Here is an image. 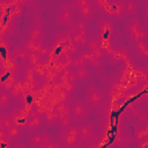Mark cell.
I'll list each match as a JSON object with an SVG mask.
<instances>
[{
  "mask_svg": "<svg viewBox=\"0 0 148 148\" xmlns=\"http://www.w3.org/2000/svg\"><path fill=\"white\" fill-rule=\"evenodd\" d=\"M12 120H13V124L18 126L21 130L25 128L27 126V123L30 118V111H27L25 109H23L22 106L18 108V109H14L10 113H9Z\"/></svg>",
  "mask_w": 148,
  "mask_h": 148,
  "instance_id": "6da1fadb",
  "label": "cell"
},
{
  "mask_svg": "<svg viewBox=\"0 0 148 148\" xmlns=\"http://www.w3.org/2000/svg\"><path fill=\"white\" fill-rule=\"evenodd\" d=\"M128 31H130L132 40H134V42L141 40V39H143L146 37V30L143 28H141V25L136 21V18H132L131 20V22L128 24Z\"/></svg>",
  "mask_w": 148,
  "mask_h": 148,
  "instance_id": "7a4b0ae2",
  "label": "cell"
},
{
  "mask_svg": "<svg viewBox=\"0 0 148 148\" xmlns=\"http://www.w3.org/2000/svg\"><path fill=\"white\" fill-rule=\"evenodd\" d=\"M124 7H125V2L123 0H117V1L110 2L103 9V12L106 15H110V16H114V17L120 18L121 15H123V13H124Z\"/></svg>",
  "mask_w": 148,
  "mask_h": 148,
  "instance_id": "3957f363",
  "label": "cell"
},
{
  "mask_svg": "<svg viewBox=\"0 0 148 148\" xmlns=\"http://www.w3.org/2000/svg\"><path fill=\"white\" fill-rule=\"evenodd\" d=\"M87 102L90 106H92L94 109H97L103 102L102 91L99 89L95 88V87H89L88 94H87Z\"/></svg>",
  "mask_w": 148,
  "mask_h": 148,
  "instance_id": "277c9868",
  "label": "cell"
},
{
  "mask_svg": "<svg viewBox=\"0 0 148 148\" xmlns=\"http://www.w3.org/2000/svg\"><path fill=\"white\" fill-rule=\"evenodd\" d=\"M71 112H72V117L79 121L83 118L87 117L88 112H89V109L87 106L86 103H83L82 101H76L72 106H71Z\"/></svg>",
  "mask_w": 148,
  "mask_h": 148,
  "instance_id": "5b68a950",
  "label": "cell"
},
{
  "mask_svg": "<svg viewBox=\"0 0 148 148\" xmlns=\"http://www.w3.org/2000/svg\"><path fill=\"white\" fill-rule=\"evenodd\" d=\"M0 68L7 71L10 74H16L18 69V62L17 59L12 54H7L5 58L0 59Z\"/></svg>",
  "mask_w": 148,
  "mask_h": 148,
  "instance_id": "8992f818",
  "label": "cell"
},
{
  "mask_svg": "<svg viewBox=\"0 0 148 148\" xmlns=\"http://www.w3.org/2000/svg\"><path fill=\"white\" fill-rule=\"evenodd\" d=\"M53 109L58 112V116H59V119H62V118H69L72 117V112H71V105L68 102L66 101H61V102H58Z\"/></svg>",
  "mask_w": 148,
  "mask_h": 148,
  "instance_id": "52a82bcc",
  "label": "cell"
},
{
  "mask_svg": "<svg viewBox=\"0 0 148 148\" xmlns=\"http://www.w3.org/2000/svg\"><path fill=\"white\" fill-rule=\"evenodd\" d=\"M113 35V25L109 21H103L99 25V38L101 39H111Z\"/></svg>",
  "mask_w": 148,
  "mask_h": 148,
  "instance_id": "ba28073f",
  "label": "cell"
},
{
  "mask_svg": "<svg viewBox=\"0 0 148 148\" xmlns=\"http://www.w3.org/2000/svg\"><path fill=\"white\" fill-rule=\"evenodd\" d=\"M25 91V86H24V82L23 81H16L15 86L8 91L9 92V96L10 98L13 99H20V97L22 96V94Z\"/></svg>",
  "mask_w": 148,
  "mask_h": 148,
  "instance_id": "9c48e42d",
  "label": "cell"
},
{
  "mask_svg": "<svg viewBox=\"0 0 148 148\" xmlns=\"http://www.w3.org/2000/svg\"><path fill=\"white\" fill-rule=\"evenodd\" d=\"M44 117V120L47 125L50 126H53V125H57L58 121H59V116H58V112L53 109V108H50L46 113L43 116Z\"/></svg>",
  "mask_w": 148,
  "mask_h": 148,
  "instance_id": "30bf717a",
  "label": "cell"
},
{
  "mask_svg": "<svg viewBox=\"0 0 148 148\" xmlns=\"http://www.w3.org/2000/svg\"><path fill=\"white\" fill-rule=\"evenodd\" d=\"M42 123H43L42 117H39V116L30 117L29 120H28V123H27L25 130H27L28 132H35V131H37V130L42 126Z\"/></svg>",
  "mask_w": 148,
  "mask_h": 148,
  "instance_id": "8fae6325",
  "label": "cell"
},
{
  "mask_svg": "<svg viewBox=\"0 0 148 148\" xmlns=\"http://www.w3.org/2000/svg\"><path fill=\"white\" fill-rule=\"evenodd\" d=\"M42 46H43L42 42H36V40H32V39H28V40H25V43L23 45V49L28 53H31V52H39Z\"/></svg>",
  "mask_w": 148,
  "mask_h": 148,
  "instance_id": "7c38bea8",
  "label": "cell"
},
{
  "mask_svg": "<svg viewBox=\"0 0 148 148\" xmlns=\"http://www.w3.org/2000/svg\"><path fill=\"white\" fill-rule=\"evenodd\" d=\"M57 21L60 25H72V13L71 12H60L58 13V17Z\"/></svg>",
  "mask_w": 148,
  "mask_h": 148,
  "instance_id": "4fadbf2b",
  "label": "cell"
},
{
  "mask_svg": "<svg viewBox=\"0 0 148 148\" xmlns=\"http://www.w3.org/2000/svg\"><path fill=\"white\" fill-rule=\"evenodd\" d=\"M98 46H99V49H102L103 52L106 53L108 56H111L112 52H113V50H114L111 39H101V38H99V39H98Z\"/></svg>",
  "mask_w": 148,
  "mask_h": 148,
  "instance_id": "5bb4252c",
  "label": "cell"
},
{
  "mask_svg": "<svg viewBox=\"0 0 148 148\" xmlns=\"http://www.w3.org/2000/svg\"><path fill=\"white\" fill-rule=\"evenodd\" d=\"M110 57H111V61L112 62L118 64V62H120V61H123V60H125L127 58V53L123 49H114Z\"/></svg>",
  "mask_w": 148,
  "mask_h": 148,
  "instance_id": "9a60e30c",
  "label": "cell"
},
{
  "mask_svg": "<svg viewBox=\"0 0 148 148\" xmlns=\"http://www.w3.org/2000/svg\"><path fill=\"white\" fill-rule=\"evenodd\" d=\"M16 81H17V76H16V74H9V75L5 79V81L1 83V88H2V90H5V91H9V90L15 86Z\"/></svg>",
  "mask_w": 148,
  "mask_h": 148,
  "instance_id": "2e32d148",
  "label": "cell"
},
{
  "mask_svg": "<svg viewBox=\"0 0 148 148\" xmlns=\"http://www.w3.org/2000/svg\"><path fill=\"white\" fill-rule=\"evenodd\" d=\"M60 141L66 147H73V146H75L77 143L79 136H74V135H69V134L65 133V134L60 135Z\"/></svg>",
  "mask_w": 148,
  "mask_h": 148,
  "instance_id": "e0dca14e",
  "label": "cell"
},
{
  "mask_svg": "<svg viewBox=\"0 0 148 148\" xmlns=\"http://www.w3.org/2000/svg\"><path fill=\"white\" fill-rule=\"evenodd\" d=\"M34 72H35V75L38 76L39 79H44L46 73H47V66H46V62H44L43 60L40 62H38L37 65L34 66Z\"/></svg>",
  "mask_w": 148,
  "mask_h": 148,
  "instance_id": "ac0fdd59",
  "label": "cell"
},
{
  "mask_svg": "<svg viewBox=\"0 0 148 148\" xmlns=\"http://www.w3.org/2000/svg\"><path fill=\"white\" fill-rule=\"evenodd\" d=\"M92 126L91 125H83L81 127H79V138H81V140H87L92 135Z\"/></svg>",
  "mask_w": 148,
  "mask_h": 148,
  "instance_id": "d6986e66",
  "label": "cell"
},
{
  "mask_svg": "<svg viewBox=\"0 0 148 148\" xmlns=\"http://www.w3.org/2000/svg\"><path fill=\"white\" fill-rule=\"evenodd\" d=\"M135 50H136V53H138L139 56H141L142 58H147V57H148L147 44H146V42H145L143 39L135 42Z\"/></svg>",
  "mask_w": 148,
  "mask_h": 148,
  "instance_id": "ffe728a7",
  "label": "cell"
},
{
  "mask_svg": "<svg viewBox=\"0 0 148 148\" xmlns=\"http://www.w3.org/2000/svg\"><path fill=\"white\" fill-rule=\"evenodd\" d=\"M9 105H10V96H9L8 91L2 90L0 92V109L6 110L9 108Z\"/></svg>",
  "mask_w": 148,
  "mask_h": 148,
  "instance_id": "44dd1931",
  "label": "cell"
},
{
  "mask_svg": "<svg viewBox=\"0 0 148 148\" xmlns=\"http://www.w3.org/2000/svg\"><path fill=\"white\" fill-rule=\"evenodd\" d=\"M6 133H7V136L10 140H13V139H16L21 135V128L16 125H12L8 128H6Z\"/></svg>",
  "mask_w": 148,
  "mask_h": 148,
  "instance_id": "7402d4cb",
  "label": "cell"
},
{
  "mask_svg": "<svg viewBox=\"0 0 148 148\" xmlns=\"http://www.w3.org/2000/svg\"><path fill=\"white\" fill-rule=\"evenodd\" d=\"M42 38H43V32H42L40 28L35 27V28L30 29V31H29V39H32V40H36V42H42Z\"/></svg>",
  "mask_w": 148,
  "mask_h": 148,
  "instance_id": "603a6c76",
  "label": "cell"
},
{
  "mask_svg": "<svg viewBox=\"0 0 148 148\" xmlns=\"http://www.w3.org/2000/svg\"><path fill=\"white\" fill-rule=\"evenodd\" d=\"M28 52L23 49V47H15L13 50V56L16 58V59H20L21 61H25L28 59Z\"/></svg>",
  "mask_w": 148,
  "mask_h": 148,
  "instance_id": "cb8c5ba5",
  "label": "cell"
},
{
  "mask_svg": "<svg viewBox=\"0 0 148 148\" xmlns=\"http://www.w3.org/2000/svg\"><path fill=\"white\" fill-rule=\"evenodd\" d=\"M27 60H28V65L34 67L35 65H37L38 62L42 61V57L39 56L38 52H31V53L28 54V59Z\"/></svg>",
  "mask_w": 148,
  "mask_h": 148,
  "instance_id": "d4e9b609",
  "label": "cell"
},
{
  "mask_svg": "<svg viewBox=\"0 0 148 148\" xmlns=\"http://www.w3.org/2000/svg\"><path fill=\"white\" fill-rule=\"evenodd\" d=\"M74 73H75V75H76V79H77V80H81V81L86 80V79L89 76V71L86 68V66H82V67L76 68Z\"/></svg>",
  "mask_w": 148,
  "mask_h": 148,
  "instance_id": "484cf974",
  "label": "cell"
},
{
  "mask_svg": "<svg viewBox=\"0 0 148 148\" xmlns=\"http://www.w3.org/2000/svg\"><path fill=\"white\" fill-rule=\"evenodd\" d=\"M75 30L81 35V36H88V29H87V25L83 21H77L75 24Z\"/></svg>",
  "mask_w": 148,
  "mask_h": 148,
  "instance_id": "4316f807",
  "label": "cell"
},
{
  "mask_svg": "<svg viewBox=\"0 0 148 148\" xmlns=\"http://www.w3.org/2000/svg\"><path fill=\"white\" fill-rule=\"evenodd\" d=\"M124 12H125L127 15H133V14H135V13H136V5L134 3V1L128 0V1L125 3Z\"/></svg>",
  "mask_w": 148,
  "mask_h": 148,
  "instance_id": "83f0119b",
  "label": "cell"
},
{
  "mask_svg": "<svg viewBox=\"0 0 148 148\" xmlns=\"http://www.w3.org/2000/svg\"><path fill=\"white\" fill-rule=\"evenodd\" d=\"M77 9H79L80 15H81L84 20H88V18L91 16V14H92V7H91L90 5L84 6V7H81V8H77Z\"/></svg>",
  "mask_w": 148,
  "mask_h": 148,
  "instance_id": "f1b7e54d",
  "label": "cell"
},
{
  "mask_svg": "<svg viewBox=\"0 0 148 148\" xmlns=\"http://www.w3.org/2000/svg\"><path fill=\"white\" fill-rule=\"evenodd\" d=\"M34 109L36 110V113H37V116H39V117H43V116L46 113V111L50 109V108H49V102H46V103H40V104L36 105Z\"/></svg>",
  "mask_w": 148,
  "mask_h": 148,
  "instance_id": "f546056e",
  "label": "cell"
},
{
  "mask_svg": "<svg viewBox=\"0 0 148 148\" xmlns=\"http://www.w3.org/2000/svg\"><path fill=\"white\" fill-rule=\"evenodd\" d=\"M59 86L67 94H72L75 90V83H72V82H68V81H66V82H59Z\"/></svg>",
  "mask_w": 148,
  "mask_h": 148,
  "instance_id": "4dcf8cb0",
  "label": "cell"
},
{
  "mask_svg": "<svg viewBox=\"0 0 148 148\" xmlns=\"http://www.w3.org/2000/svg\"><path fill=\"white\" fill-rule=\"evenodd\" d=\"M43 140V134H35L30 138V143L34 147H40Z\"/></svg>",
  "mask_w": 148,
  "mask_h": 148,
  "instance_id": "1f68e13d",
  "label": "cell"
},
{
  "mask_svg": "<svg viewBox=\"0 0 148 148\" xmlns=\"http://www.w3.org/2000/svg\"><path fill=\"white\" fill-rule=\"evenodd\" d=\"M79 57H80V58H81L86 64H88V62L94 58V57H92V54H91V52H90L89 50H88V51H83V52H81Z\"/></svg>",
  "mask_w": 148,
  "mask_h": 148,
  "instance_id": "d6a6232c",
  "label": "cell"
},
{
  "mask_svg": "<svg viewBox=\"0 0 148 148\" xmlns=\"http://www.w3.org/2000/svg\"><path fill=\"white\" fill-rule=\"evenodd\" d=\"M72 5H73V7L81 8V7H84V6L90 5V0H73L72 1Z\"/></svg>",
  "mask_w": 148,
  "mask_h": 148,
  "instance_id": "836d02e7",
  "label": "cell"
},
{
  "mask_svg": "<svg viewBox=\"0 0 148 148\" xmlns=\"http://www.w3.org/2000/svg\"><path fill=\"white\" fill-rule=\"evenodd\" d=\"M90 52H91V54H92V57H94V58L99 59V60H101V59L104 57V54H105V53L103 52V50H102V49H99V47H96V49L91 50Z\"/></svg>",
  "mask_w": 148,
  "mask_h": 148,
  "instance_id": "e575fe53",
  "label": "cell"
},
{
  "mask_svg": "<svg viewBox=\"0 0 148 148\" xmlns=\"http://www.w3.org/2000/svg\"><path fill=\"white\" fill-rule=\"evenodd\" d=\"M71 66H73L74 68H79V67H82V66H86V62L80 58V57H77V58H75V59H73L72 60V64H71Z\"/></svg>",
  "mask_w": 148,
  "mask_h": 148,
  "instance_id": "d590c367",
  "label": "cell"
},
{
  "mask_svg": "<svg viewBox=\"0 0 148 148\" xmlns=\"http://www.w3.org/2000/svg\"><path fill=\"white\" fill-rule=\"evenodd\" d=\"M58 124H59L62 128H67L68 126H71V125H72V117H69V118H62V119H59Z\"/></svg>",
  "mask_w": 148,
  "mask_h": 148,
  "instance_id": "8d00e7d4",
  "label": "cell"
},
{
  "mask_svg": "<svg viewBox=\"0 0 148 148\" xmlns=\"http://www.w3.org/2000/svg\"><path fill=\"white\" fill-rule=\"evenodd\" d=\"M80 39H81V35L76 30H73L72 34H71V42L74 43V44H79Z\"/></svg>",
  "mask_w": 148,
  "mask_h": 148,
  "instance_id": "74e56055",
  "label": "cell"
},
{
  "mask_svg": "<svg viewBox=\"0 0 148 148\" xmlns=\"http://www.w3.org/2000/svg\"><path fill=\"white\" fill-rule=\"evenodd\" d=\"M12 125H14L13 124V120H12V118H10V116H5V117H2V128H8L9 126H12Z\"/></svg>",
  "mask_w": 148,
  "mask_h": 148,
  "instance_id": "f35d334b",
  "label": "cell"
},
{
  "mask_svg": "<svg viewBox=\"0 0 148 148\" xmlns=\"http://www.w3.org/2000/svg\"><path fill=\"white\" fill-rule=\"evenodd\" d=\"M66 133H67V134H69V135L79 136V127L71 125V126H68V127L66 128Z\"/></svg>",
  "mask_w": 148,
  "mask_h": 148,
  "instance_id": "ab89813d",
  "label": "cell"
},
{
  "mask_svg": "<svg viewBox=\"0 0 148 148\" xmlns=\"http://www.w3.org/2000/svg\"><path fill=\"white\" fill-rule=\"evenodd\" d=\"M66 49H67V53H68L69 56H72V54H74V53L77 52V46H76V44H74V43H71V44L66 45Z\"/></svg>",
  "mask_w": 148,
  "mask_h": 148,
  "instance_id": "60d3db41",
  "label": "cell"
},
{
  "mask_svg": "<svg viewBox=\"0 0 148 148\" xmlns=\"http://www.w3.org/2000/svg\"><path fill=\"white\" fill-rule=\"evenodd\" d=\"M109 96H110V98H112L113 101H117V99L120 97V91L112 88V89H110V91H109Z\"/></svg>",
  "mask_w": 148,
  "mask_h": 148,
  "instance_id": "b9f144b4",
  "label": "cell"
},
{
  "mask_svg": "<svg viewBox=\"0 0 148 148\" xmlns=\"http://www.w3.org/2000/svg\"><path fill=\"white\" fill-rule=\"evenodd\" d=\"M87 46H88L89 51H91V50H94V49H96V47H99V46H98V39H96V38L90 39V40L88 42Z\"/></svg>",
  "mask_w": 148,
  "mask_h": 148,
  "instance_id": "7bdbcfd3",
  "label": "cell"
},
{
  "mask_svg": "<svg viewBox=\"0 0 148 148\" xmlns=\"http://www.w3.org/2000/svg\"><path fill=\"white\" fill-rule=\"evenodd\" d=\"M10 146H12V142L9 138L0 139V148H9Z\"/></svg>",
  "mask_w": 148,
  "mask_h": 148,
  "instance_id": "ee69618b",
  "label": "cell"
},
{
  "mask_svg": "<svg viewBox=\"0 0 148 148\" xmlns=\"http://www.w3.org/2000/svg\"><path fill=\"white\" fill-rule=\"evenodd\" d=\"M72 8H73V5L72 3H65V5H61L59 7L58 13H60V12H71Z\"/></svg>",
  "mask_w": 148,
  "mask_h": 148,
  "instance_id": "f6af8a7d",
  "label": "cell"
},
{
  "mask_svg": "<svg viewBox=\"0 0 148 148\" xmlns=\"http://www.w3.org/2000/svg\"><path fill=\"white\" fill-rule=\"evenodd\" d=\"M95 2H96V5H97L99 8L104 9V8L110 3V0H95Z\"/></svg>",
  "mask_w": 148,
  "mask_h": 148,
  "instance_id": "bcb514c9",
  "label": "cell"
},
{
  "mask_svg": "<svg viewBox=\"0 0 148 148\" xmlns=\"http://www.w3.org/2000/svg\"><path fill=\"white\" fill-rule=\"evenodd\" d=\"M88 64H89L91 67H94V68H98V67L101 66V60H99V59H96V58H92Z\"/></svg>",
  "mask_w": 148,
  "mask_h": 148,
  "instance_id": "7dc6e473",
  "label": "cell"
},
{
  "mask_svg": "<svg viewBox=\"0 0 148 148\" xmlns=\"http://www.w3.org/2000/svg\"><path fill=\"white\" fill-rule=\"evenodd\" d=\"M43 134V140H42V145H40V147H45V145L47 143V142H50L51 141V138H50V135L47 134V133H42Z\"/></svg>",
  "mask_w": 148,
  "mask_h": 148,
  "instance_id": "c3c4849f",
  "label": "cell"
},
{
  "mask_svg": "<svg viewBox=\"0 0 148 148\" xmlns=\"http://www.w3.org/2000/svg\"><path fill=\"white\" fill-rule=\"evenodd\" d=\"M67 81L68 82H72V83H75L76 81H77V79H76V75H75V73L74 72H69L68 73V77H67Z\"/></svg>",
  "mask_w": 148,
  "mask_h": 148,
  "instance_id": "681fc988",
  "label": "cell"
},
{
  "mask_svg": "<svg viewBox=\"0 0 148 148\" xmlns=\"http://www.w3.org/2000/svg\"><path fill=\"white\" fill-rule=\"evenodd\" d=\"M9 74H10V73H8L7 71H5V69L0 68V83H2V82L5 81V79H6Z\"/></svg>",
  "mask_w": 148,
  "mask_h": 148,
  "instance_id": "f907efd6",
  "label": "cell"
},
{
  "mask_svg": "<svg viewBox=\"0 0 148 148\" xmlns=\"http://www.w3.org/2000/svg\"><path fill=\"white\" fill-rule=\"evenodd\" d=\"M39 56L43 58V57H46V56H49V53H50V50L46 47V46H42V49L39 50Z\"/></svg>",
  "mask_w": 148,
  "mask_h": 148,
  "instance_id": "816d5d0a",
  "label": "cell"
},
{
  "mask_svg": "<svg viewBox=\"0 0 148 148\" xmlns=\"http://www.w3.org/2000/svg\"><path fill=\"white\" fill-rule=\"evenodd\" d=\"M59 146H60L59 143H56V142L50 141V142H47V143L45 145V147H44V148H56V147H59Z\"/></svg>",
  "mask_w": 148,
  "mask_h": 148,
  "instance_id": "f5cc1de1",
  "label": "cell"
},
{
  "mask_svg": "<svg viewBox=\"0 0 148 148\" xmlns=\"http://www.w3.org/2000/svg\"><path fill=\"white\" fill-rule=\"evenodd\" d=\"M88 38H87V36H81V39H80V43L79 44H81V45H87L88 44Z\"/></svg>",
  "mask_w": 148,
  "mask_h": 148,
  "instance_id": "db71d44e",
  "label": "cell"
},
{
  "mask_svg": "<svg viewBox=\"0 0 148 148\" xmlns=\"http://www.w3.org/2000/svg\"><path fill=\"white\" fill-rule=\"evenodd\" d=\"M5 138H8L7 133H6V130L5 128H0V139H5Z\"/></svg>",
  "mask_w": 148,
  "mask_h": 148,
  "instance_id": "11a10c76",
  "label": "cell"
},
{
  "mask_svg": "<svg viewBox=\"0 0 148 148\" xmlns=\"http://www.w3.org/2000/svg\"><path fill=\"white\" fill-rule=\"evenodd\" d=\"M0 128H2V117L0 116Z\"/></svg>",
  "mask_w": 148,
  "mask_h": 148,
  "instance_id": "9f6ffc18",
  "label": "cell"
},
{
  "mask_svg": "<svg viewBox=\"0 0 148 148\" xmlns=\"http://www.w3.org/2000/svg\"><path fill=\"white\" fill-rule=\"evenodd\" d=\"M15 147H17V148H18V147H25V146H24V145H16Z\"/></svg>",
  "mask_w": 148,
  "mask_h": 148,
  "instance_id": "6f0895ef",
  "label": "cell"
},
{
  "mask_svg": "<svg viewBox=\"0 0 148 148\" xmlns=\"http://www.w3.org/2000/svg\"><path fill=\"white\" fill-rule=\"evenodd\" d=\"M0 88H1V83H0Z\"/></svg>",
  "mask_w": 148,
  "mask_h": 148,
  "instance_id": "680465c9",
  "label": "cell"
}]
</instances>
